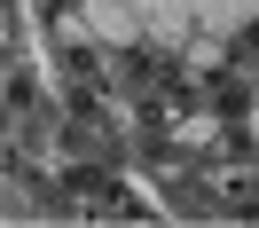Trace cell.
Segmentation results:
<instances>
[{"label":"cell","instance_id":"obj_1","mask_svg":"<svg viewBox=\"0 0 259 228\" xmlns=\"http://www.w3.org/2000/svg\"><path fill=\"white\" fill-rule=\"evenodd\" d=\"M126 79H134V95H142V102H157L165 118H189L196 102H204V95H196V87L181 79L173 63H165V55H134V71H126Z\"/></svg>","mask_w":259,"mask_h":228},{"label":"cell","instance_id":"obj_2","mask_svg":"<svg viewBox=\"0 0 259 228\" xmlns=\"http://www.w3.org/2000/svg\"><path fill=\"white\" fill-rule=\"evenodd\" d=\"M63 189H71V205H87V212H102V220H134V212H142V205H134V197L118 189L110 173H102V165H79V173L63 181Z\"/></svg>","mask_w":259,"mask_h":228},{"label":"cell","instance_id":"obj_3","mask_svg":"<svg viewBox=\"0 0 259 228\" xmlns=\"http://www.w3.org/2000/svg\"><path fill=\"white\" fill-rule=\"evenodd\" d=\"M220 205H228V212H259V165L220 173Z\"/></svg>","mask_w":259,"mask_h":228},{"label":"cell","instance_id":"obj_4","mask_svg":"<svg viewBox=\"0 0 259 228\" xmlns=\"http://www.w3.org/2000/svg\"><path fill=\"white\" fill-rule=\"evenodd\" d=\"M63 79H71V102L102 95V63H95V55H71V63H63Z\"/></svg>","mask_w":259,"mask_h":228},{"label":"cell","instance_id":"obj_5","mask_svg":"<svg viewBox=\"0 0 259 228\" xmlns=\"http://www.w3.org/2000/svg\"><path fill=\"white\" fill-rule=\"evenodd\" d=\"M243 55H251V71H259V32H251V48H243Z\"/></svg>","mask_w":259,"mask_h":228}]
</instances>
